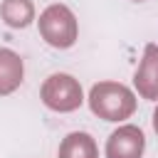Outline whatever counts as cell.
Segmentation results:
<instances>
[{"mask_svg": "<svg viewBox=\"0 0 158 158\" xmlns=\"http://www.w3.org/2000/svg\"><path fill=\"white\" fill-rule=\"evenodd\" d=\"M89 109L104 121H123L136 111V96L121 81H99L89 91Z\"/></svg>", "mask_w": 158, "mask_h": 158, "instance_id": "1", "label": "cell"}, {"mask_svg": "<svg viewBox=\"0 0 158 158\" xmlns=\"http://www.w3.org/2000/svg\"><path fill=\"white\" fill-rule=\"evenodd\" d=\"M37 25H40L42 40L54 49H69L77 42V35H79L77 17L62 2H54V5L44 7L40 20H37Z\"/></svg>", "mask_w": 158, "mask_h": 158, "instance_id": "2", "label": "cell"}, {"mask_svg": "<svg viewBox=\"0 0 158 158\" xmlns=\"http://www.w3.org/2000/svg\"><path fill=\"white\" fill-rule=\"evenodd\" d=\"M40 99L47 109L52 111H59V114H69V111H77L84 101V94H81V84L72 77V74H64V72H57V74H49L40 89Z\"/></svg>", "mask_w": 158, "mask_h": 158, "instance_id": "3", "label": "cell"}, {"mask_svg": "<svg viewBox=\"0 0 158 158\" xmlns=\"http://www.w3.org/2000/svg\"><path fill=\"white\" fill-rule=\"evenodd\" d=\"M146 136L138 126H118L106 138V158H143Z\"/></svg>", "mask_w": 158, "mask_h": 158, "instance_id": "4", "label": "cell"}, {"mask_svg": "<svg viewBox=\"0 0 158 158\" xmlns=\"http://www.w3.org/2000/svg\"><path fill=\"white\" fill-rule=\"evenodd\" d=\"M133 84L143 99L158 101V44H146L143 59L133 74Z\"/></svg>", "mask_w": 158, "mask_h": 158, "instance_id": "5", "label": "cell"}, {"mask_svg": "<svg viewBox=\"0 0 158 158\" xmlns=\"http://www.w3.org/2000/svg\"><path fill=\"white\" fill-rule=\"evenodd\" d=\"M25 79V64L22 57L12 49L0 47V96L12 94Z\"/></svg>", "mask_w": 158, "mask_h": 158, "instance_id": "6", "label": "cell"}, {"mask_svg": "<svg viewBox=\"0 0 158 158\" xmlns=\"http://www.w3.org/2000/svg\"><path fill=\"white\" fill-rule=\"evenodd\" d=\"M57 158H99L96 141L84 131H72L62 138Z\"/></svg>", "mask_w": 158, "mask_h": 158, "instance_id": "7", "label": "cell"}, {"mask_svg": "<svg viewBox=\"0 0 158 158\" xmlns=\"http://www.w3.org/2000/svg\"><path fill=\"white\" fill-rule=\"evenodd\" d=\"M0 17H2V22L7 27L25 30L35 20V5H32V0H2Z\"/></svg>", "mask_w": 158, "mask_h": 158, "instance_id": "8", "label": "cell"}, {"mask_svg": "<svg viewBox=\"0 0 158 158\" xmlns=\"http://www.w3.org/2000/svg\"><path fill=\"white\" fill-rule=\"evenodd\" d=\"M153 131H156V136H158V106H156V111H153Z\"/></svg>", "mask_w": 158, "mask_h": 158, "instance_id": "9", "label": "cell"}, {"mask_svg": "<svg viewBox=\"0 0 158 158\" xmlns=\"http://www.w3.org/2000/svg\"><path fill=\"white\" fill-rule=\"evenodd\" d=\"M133 2H143V0H133Z\"/></svg>", "mask_w": 158, "mask_h": 158, "instance_id": "10", "label": "cell"}]
</instances>
